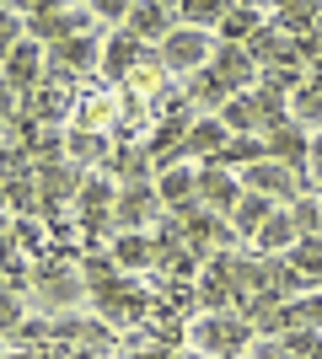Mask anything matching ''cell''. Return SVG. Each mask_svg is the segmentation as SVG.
<instances>
[{
    "mask_svg": "<svg viewBox=\"0 0 322 359\" xmlns=\"http://www.w3.org/2000/svg\"><path fill=\"white\" fill-rule=\"evenodd\" d=\"M92 16H97L92 6H32L27 11V38L54 48V43H65V38H81V32L92 27Z\"/></svg>",
    "mask_w": 322,
    "mask_h": 359,
    "instance_id": "obj_1",
    "label": "cell"
},
{
    "mask_svg": "<svg viewBox=\"0 0 322 359\" xmlns=\"http://www.w3.org/2000/svg\"><path fill=\"white\" fill-rule=\"evenodd\" d=\"M215 48H220V43H215V32L177 27L167 43L156 48V54H161V70H172V75H199V70H210Z\"/></svg>",
    "mask_w": 322,
    "mask_h": 359,
    "instance_id": "obj_2",
    "label": "cell"
},
{
    "mask_svg": "<svg viewBox=\"0 0 322 359\" xmlns=\"http://www.w3.org/2000/svg\"><path fill=\"white\" fill-rule=\"evenodd\" d=\"M199 198H204V210H210V215H236V204L247 198V182L236 177L231 166L204 161L199 166Z\"/></svg>",
    "mask_w": 322,
    "mask_h": 359,
    "instance_id": "obj_3",
    "label": "cell"
},
{
    "mask_svg": "<svg viewBox=\"0 0 322 359\" xmlns=\"http://www.w3.org/2000/svg\"><path fill=\"white\" fill-rule=\"evenodd\" d=\"M161 194H156V182H135V188H119V210H113V220H119V231H140L145 236V225L161 220Z\"/></svg>",
    "mask_w": 322,
    "mask_h": 359,
    "instance_id": "obj_4",
    "label": "cell"
},
{
    "mask_svg": "<svg viewBox=\"0 0 322 359\" xmlns=\"http://www.w3.org/2000/svg\"><path fill=\"white\" fill-rule=\"evenodd\" d=\"M210 75L231 91V97H242V91H253L258 60L247 54V43H220V48H215V60H210Z\"/></svg>",
    "mask_w": 322,
    "mask_h": 359,
    "instance_id": "obj_5",
    "label": "cell"
},
{
    "mask_svg": "<svg viewBox=\"0 0 322 359\" xmlns=\"http://www.w3.org/2000/svg\"><path fill=\"white\" fill-rule=\"evenodd\" d=\"M269 140V161H279V166H290L295 177H307L311 172V135L301 129V123H279L274 135H263Z\"/></svg>",
    "mask_w": 322,
    "mask_h": 359,
    "instance_id": "obj_6",
    "label": "cell"
},
{
    "mask_svg": "<svg viewBox=\"0 0 322 359\" xmlns=\"http://www.w3.org/2000/svg\"><path fill=\"white\" fill-rule=\"evenodd\" d=\"M156 194H161V204L172 215L194 210V198H199V161H177L167 172H156Z\"/></svg>",
    "mask_w": 322,
    "mask_h": 359,
    "instance_id": "obj_7",
    "label": "cell"
},
{
    "mask_svg": "<svg viewBox=\"0 0 322 359\" xmlns=\"http://www.w3.org/2000/svg\"><path fill=\"white\" fill-rule=\"evenodd\" d=\"M43 65H48V48L43 43H16L11 54H6V91L11 97H27L32 86H38V75H43Z\"/></svg>",
    "mask_w": 322,
    "mask_h": 359,
    "instance_id": "obj_8",
    "label": "cell"
},
{
    "mask_svg": "<svg viewBox=\"0 0 322 359\" xmlns=\"http://www.w3.org/2000/svg\"><path fill=\"white\" fill-rule=\"evenodd\" d=\"M129 32H135L140 43H167L172 32H177V6H161V0H140L135 11H129Z\"/></svg>",
    "mask_w": 322,
    "mask_h": 359,
    "instance_id": "obj_9",
    "label": "cell"
},
{
    "mask_svg": "<svg viewBox=\"0 0 322 359\" xmlns=\"http://www.w3.org/2000/svg\"><path fill=\"white\" fill-rule=\"evenodd\" d=\"M242 182H247V194H263V198H274V204H279V198H290V204H295V198H307V194H301V182H307V177H295L290 166H279V161L253 166Z\"/></svg>",
    "mask_w": 322,
    "mask_h": 359,
    "instance_id": "obj_10",
    "label": "cell"
},
{
    "mask_svg": "<svg viewBox=\"0 0 322 359\" xmlns=\"http://www.w3.org/2000/svg\"><path fill=\"white\" fill-rule=\"evenodd\" d=\"M226 145H231V129L220 123V113H215V118H199L194 129H188V140H183V156L204 166V161H220V156H226Z\"/></svg>",
    "mask_w": 322,
    "mask_h": 359,
    "instance_id": "obj_11",
    "label": "cell"
},
{
    "mask_svg": "<svg viewBox=\"0 0 322 359\" xmlns=\"http://www.w3.org/2000/svg\"><path fill=\"white\" fill-rule=\"evenodd\" d=\"M220 123H226L231 135H258V129H269V107H263L258 91H242V97H231L220 107Z\"/></svg>",
    "mask_w": 322,
    "mask_h": 359,
    "instance_id": "obj_12",
    "label": "cell"
},
{
    "mask_svg": "<svg viewBox=\"0 0 322 359\" xmlns=\"http://www.w3.org/2000/svg\"><path fill=\"white\" fill-rule=\"evenodd\" d=\"M48 65H54V75H81L97 65V38L92 32H81V38H65V43L48 48Z\"/></svg>",
    "mask_w": 322,
    "mask_h": 359,
    "instance_id": "obj_13",
    "label": "cell"
},
{
    "mask_svg": "<svg viewBox=\"0 0 322 359\" xmlns=\"http://www.w3.org/2000/svg\"><path fill=\"white\" fill-rule=\"evenodd\" d=\"M135 65H145V54H140V38L129 27H119L113 38H107L102 48V70L113 75V81H123V75H135Z\"/></svg>",
    "mask_w": 322,
    "mask_h": 359,
    "instance_id": "obj_14",
    "label": "cell"
},
{
    "mask_svg": "<svg viewBox=\"0 0 322 359\" xmlns=\"http://www.w3.org/2000/svg\"><path fill=\"white\" fill-rule=\"evenodd\" d=\"M113 263H119V269H151V263H161V252H156V236H140V231H123V236H113Z\"/></svg>",
    "mask_w": 322,
    "mask_h": 359,
    "instance_id": "obj_15",
    "label": "cell"
},
{
    "mask_svg": "<svg viewBox=\"0 0 322 359\" xmlns=\"http://www.w3.org/2000/svg\"><path fill=\"white\" fill-rule=\"evenodd\" d=\"M194 344L199 348H236V344H247V327L231 322V316H215V322H199V327H194Z\"/></svg>",
    "mask_w": 322,
    "mask_h": 359,
    "instance_id": "obj_16",
    "label": "cell"
},
{
    "mask_svg": "<svg viewBox=\"0 0 322 359\" xmlns=\"http://www.w3.org/2000/svg\"><path fill=\"white\" fill-rule=\"evenodd\" d=\"M263 161H269V140L263 135H231L226 156H220V166H231V172H236V166L253 172V166H263Z\"/></svg>",
    "mask_w": 322,
    "mask_h": 359,
    "instance_id": "obj_17",
    "label": "cell"
},
{
    "mask_svg": "<svg viewBox=\"0 0 322 359\" xmlns=\"http://www.w3.org/2000/svg\"><path fill=\"white\" fill-rule=\"evenodd\" d=\"M269 215H274V198L247 194L242 204H236V215H231V231H236V236H258L263 225H269Z\"/></svg>",
    "mask_w": 322,
    "mask_h": 359,
    "instance_id": "obj_18",
    "label": "cell"
},
{
    "mask_svg": "<svg viewBox=\"0 0 322 359\" xmlns=\"http://www.w3.org/2000/svg\"><path fill=\"white\" fill-rule=\"evenodd\" d=\"M263 27H269V22H263V11H258V6H231V11H226V22L215 27V38L236 43V38H258Z\"/></svg>",
    "mask_w": 322,
    "mask_h": 359,
    "instance_id": "obj_19",
    "label": "cell"
},
{
    "mask_svg": "<svg viewBox=\"0 0 322 359\" xmlns=\"http://www.w3.org/2000/svg\"><path fill=\"white\" fill-rule=\"evenodd\" d=\"M38 188H43L48 198H81V188H86V177H81V166L76 161H60V166H48V172H38Z\"/></svg>",
    "mask_w": 322,
    "mask_h": 359,
    "instance_id": "obj_20",
    "label": "cell"
},
{
    "mask_svg": "<svg viewBox=\"0 0 322 359\" xmlns=\"http://www.w3.org/2000/svg\"><path fill=\"white\" fill-rule=\"evenodd\" d=\"M295 241H301V231H295L290 210H274L269 225L258 231V247H269V252H285V247H295Z\"/></svg>",
    "mask_w": 322,
    "mask_h": 359,
    "instance_id": "obj_21",
    "label": "cell"
},
{
    "mask_svg": "<svg viewBox=\"0 0 322 359\" xmlns=\"http://www.w3.org/2000/svg\"><path fill=\"white\" fill-rule=\"evenodd\" d=\"M65 140H70L65 150H70V161H76V166H92V161H102V166H107V156H102L107 140L97 135V129H70Z\"/></svg>",
    "mask_w": 322,
    "mask_h": 359,
    "instance_id": "obj_22",
    "label": "cell"
},
{
    "mask_svg": "<svg viewBox=\"0 0 322 359\" xmlns=\"http://www.w3.org/2000/svg\"><path fill=\"white\" fill-rule=\"evenodd\" d=\"M226 11L231 6H220V0H183V6H177V16H183L188 27H199V32H215L226 22Z\"/></svg>",
    "mask_w": 322,
    "mask_h": 359,
    "instance_id": "obj_23",
    "label": "cell"
},
{
    "mask_svg": "<svg viewBox=\"0 0 322 359\" xmlns=\"http://www.w3.org/2000/svg\"><path fill=\"white\" fill-rule=\"evenodd\" d=\"M290 118L301 123V129L311 123V129L322 135V81H311V86H301V91H295V102H290Z\"/></svg>",
    "mask_w": 322,
    "mask_h": 359,
    "instance_id": "obj_24",
    "label": "cell"
},
{
    "mask_svg": "<svg viewBox=\"0 0 322 359\" xmlns=\"http://www.w3.org/2000/svg\"><path fill=\"white\" fill-rule=\"evenodd\" d=\"M38 290H43L54 306H65V300H76V295H81V285H76V273H70V269H43Z\"/></svg>",
    "mask_w": 322,
    "mask_h": 359,
    "instance_id": "obj_25",
    "label": "cell"
},
{
    "mask_svg": "<svg viewBox=\"0 0 322 359\" xmlns=\"http://www.w3.org/2000/svg\"><path fill=\"white\" fill-rule=\"evenodd\" d=\"M151 156H135V150H119V156H107V166L102 172H119L123 182H129V188H135V182H145V172H151Z\"/></svg>",
    "mask_w": 322,
    "mask_h": 359,
    "instance_id": "obj_26",
    "label": "cell"
},
{
    "mask_svg": "<svg viewBox=\"0 0 322 359\" xmlns=\"http://www.w3.org/2000/svg\"><path fill=\"white\" fill-rule=\"evenodd\" d=\"M188 102H204V107H215V102H220V107H226V102H231V91L220 86V81H215L210 70H199V75H188Z\"/></svg>",
    "mask_w": 322,
    "mask_h": 359,
    "instance_id": "obj_27",
    "label": "cell"
},
{
    "mask_svg": "<svg viewBox=\"0 0 322 359\" xmlns=\"http://www.w3.org/2000/svg\"><path fill=\"white\" fill-rule=\"evenodd\" d=\"M317 16H322V6H279L274 27L279 32H307V27H317Z\"/></svg>",
    "mask_w": 322,
    "mask_h": 359,
    "instance_id": "obj_28",
    "label": "cell"
},
{
    "mask_svg": "<svg viewBox=\"0 0 322 359\" xmlns=\"http://www.w3.org/2000/svg\"><path fill=\"white\" fill-rule=\"evenodd\" d=\"M27 107H32V123H60L65 118V97H54V91H27Z\"/></svg>",
    "mask_w": 322,
    "mask_h": 359,
    "instance_id": "obj_29",
    "label": "cell"
},
{
    "mask_svg": "<svg viewBox=\"0 0 322 359\" xmlns=\"http://www.w3.org/2000/svg\"><path fill=\"white\" fill-rule=\"evenodd\" d=\"M92 11H97V16H113V22H123V27H129V11H135V0H97Z\"/></svg>",
    "mask_w": 322,
    "mask_h": 359,
    "instance_id": "obj_30",
    "label": "cell"
},
{
    "mask_svg": "<svg viewBox=\"0 0 322 359\" xmlns=\"http://www.w3.org/2000/svg\"><path fill=\"white\" fill-rule=\"evenodd\" d=\"M311 177H317V188H322V135H311Z\"/></svg>",
    "mask_w": 322,
    "mask_h": 359,
    "instance_id": "obj_31",
    "label": "cell"
}]
</instances>
